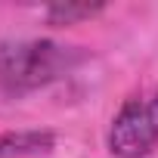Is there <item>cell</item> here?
Here are the masks:
<instances>
[{"instance_id":"cell-4","label":"cell","mask_w":158,"mask_h":158,"mask_svg":"<svg viewBox=\"0 0 158 158\" xmlns=\"http://www.w3.org/2000/svg\"><path fill=\"white\" fill-rule=\"evenodd\" d=\"M106 10V3H50L47 6V22L50 25H74L93 19Z\"/></svg>"},{"instance_id":"cell-1","label":"cell","mask_w":158,"mask_h":158,"mask_svg":"<svg viewBox=\"0 0 158 158\" xmlns=\"http://www.w3.org/2000/svg\"><path fill=\"white\" fill-rule=\"evenodd\" d=\"M87 56L77 47L56 40H13L0 44V93H28L47 87L68 71H74Z\"/></svg>"},{"instance_id":"cell-3","label":"cell","mask_w":158,"mask_h":158,"mask_svg":"<svg viewBox=\"0 0 158 158\" xmlns=\"http://www.w3.org/2000/svg\"><path fill=\"white\" fill-rule=\"evenodd\" d=\"M56 146L53 130H6L0 133V158H25V155H47Z\"/></svg>"},{"instance_id":"cell-2","label":"cell","mask_w":158,"mask_h":158,"mask_svg":"<svg viewBox=\"0 0 158 158\" xmlns=\"http://www.w3.org/2000/svg\"><path fill=\"white\" fill-rule=\"evenodd\" d=\"M158 146V87L124 99L109 127V152L115 158H143Z\"/></svg>"}]
</instances>
